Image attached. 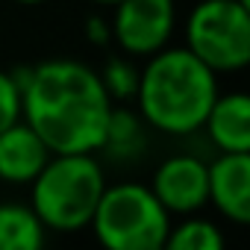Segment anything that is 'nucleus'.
<instances>
[{"label": "nucleus", "mask_w": 250, "mask_h": 250, "mask_svg": "<svg viewBox=\"0 0 250 250\" xmlns=\"http://www.w3.org/2000/svg\"><path fill=\"white\" fill-rule=\"evenodd\" d=\"M21 118L53 153L103 150L115 100L100 74L80 59H47L18 77Z\"/></svg>", "instance_id": "nucleus-1"}, {"label": "nucleus", "mask_w": 250, "mask_h": 250, "mask_svg": "<svg viewBox=\"0 0 250 250\" xmlns=\"http://www.w3.org/2000/svg\"><path fill=\"white\" fill-rule=\"evenodd\" d=\"M218 97V74L188 47H162L139 71L136 103L142 118L165 136H191Z\"/></svg>", "instance_id": "nucleus-2"}, {"label": "nucleus", "mask_w": 250, "mask_h": 250, "mask_svg": "<svg viewBox=\"0 0 250 250\" xmlns=\"http://www.w3.org/2000/svg\"><path fill=\"white\" fill-rule=\"evenodd\" d=\"M106 188L100 162L91 153H53L30 183V206L50 232H80L91 224Z\"/></svg>", "instance_id": "nucleus-3"}, {"label": "nucleus", "mask_w": 250, "mask_h": 250, "mask_svg": "<svg viewBox=\"0 0 250 250\" xmlns=\"http://www.w3.org/2000/svg\"><path fill=\"white\" fill-rule=\"evenodd\" d=\"M88 227L106 250H159L165 247L171 215L150 186L106 183Z\"/></svg>", "instance_id": "nucleus-4"}, {"label": "nucleus", "mask_w": 250, "mask_h": 250, "mask_svg": "<svg viewBox=\"0 0 250 250\" xmlns=\"http://www.w3.org/2000/svg\"><path fill=\"white\" fill-rule=\"evenodd\" d=\"M186 47L215 74H235L250 65V3L200 0L186 18Z\"/></svg>", "instance_id": "nucleus-5"}, {"label": "nucleus", "mask_w": 250, "mask_h": 250, "mask_svg": "<svg viewBox=\"0 0 250 250\" xmlns=\"http://www.w3.org/2000/svg\"><path fill=\"white\" fill-rule=\"evenodd\" d=\"M109 33L127 56H153L168 47L177 30V3L174 0H118L112 6Z\"/></svg>", "instance_id": "nucleus-6"}, {"label": "nucleus", "mask_w": 250, "mask_h": 250, "mask_svg": "<svg viewBox=\"0 0 250 250\" xmlns=\"http://www.w3.org/2000/svg\"><path fill=\"white\" fill-rule=\"evenodd\" d=\"M159 203L168 209V215H194L209 203V162L197 156H168L150 183Z\"/></svg>", "instance_id": "nucleus-7"}, {"label": "nucleus", "mask_w": 250, "mask_h": 250, "mask_svg": "<svg viewBox=\"0 0 250 250\" xmlns=\"http://www.w3.org/2000/svg\"><path fill=\"white\" fill-rule=\"evenodd\" d=\"M209 203L232 224L250 221V153H221L209 162Z\"/></svg>", "instance_id": "nucleus-8"}, {"label": "nucleus", "mask_w": 250, "mask_h": 250, "mask_svg": "<svg viewBox=\"0 0 250 250\" xmlns=\"http://www.w3.org/2000/svg\"><path fill=\"white\" fill-rule=\"evenodd\" d=\"M53 150L21 118L0 133V180L9 186H30Z\"/></svg>", "instance_id": "nucleus-9"}, {"label": "nucleus", "mask_w": 250, "mask_h": 250, "mask_svg": "<svg viewBox=\"0 0 250 250\" xmlns=\"http://www.w3.org/2000/svg\"><path fill=\"white\" fill-rule=\"evenodd\" d=\"M200 130L221 153H250V97L244 91L218 94Z\"/></svg>", "instance_id": "nucleus-10"}, {"label": "nucleus", "mask_w": 250, "mask_h": 250, "mask_svg": "<svg viewBox=\"0 0 250 250\" xmlns=\"http://www.w3.org/2000/svg\"><path fill=\"white\" fill-rule=\"evenodd\" d=\"M44 224L33 206L0 203V250H39L44 244Z\"/></svg>", "instance_id": "nucleus-11"}, {"label": "nucleus", "mask_w": 250, "mask_h": 250, "mask_svg": "<svg viewBox=\"0 0 250 250\" xmlns=\"http://www.w3.org/2000/svg\"><path fill=\"white\" fill-rule=\"evenodd\" d=\"M165 247L168 250H221L224 247V235H221L215 221L200 218L194 212V215H183V221L177 227L171 224Z\"/></svg>", "instance_id": "nucleus-12"}, {"label": "nucleus", "mask_w": 250, "mask_h": 250, "mask_svg": "<svg viewBox=\"0 0 250 250\" xmlns=\"http://www.w3.org/2000/svg\"><path fill=\"white\" fill-rule=\"evenodd\" d=\"M106 91L112 100H127V97H136V88H139V71L133 68V62L127 59H112L103 74H100Z\"/></svg>", "instance_id": "nucleus-13"}, {"label": "nucleus", "mask_w": 250, "mask_h": 250, "mask_svg": "<svg viewBox=\"0 0 250 250\" xmlns=\"http://www.w3.org/2000/svg\"><path fill=\"white\" fill-rule=\"evenodd\" d=\"M21 121V83L15 74L0 71V133Z\"/></svg>", "instance_id": "nucleus-14"}, {"label": "nucleus", "mask_w": 250, "mask_h": 250, "mask_svg": "<svg viewBox=\"0 0 250 250\" xmlns=\"http://www.w3.org/2000/svg\"><path fill=\"white\" fill-rule=\"evenodd\" d=\"M12 3H21V6H39V3H44V0H12Z\"/></svg>", "instance_id": "nucleus-15"}, {"label": "nucleus", "mask_w": 250, "mask_h": 250, "mask_svg": "<svg viewBox=\"0 0 250 250\" xmlns=\"http://www.w3.org/2000/svg\"><path fill=\"white\" fill-rule=\"evenodd\" d=\"M91 3H97V6H115L118 0H91Z\"/></svg>", "instance_id": "nucleus-16"}]
</instances>
